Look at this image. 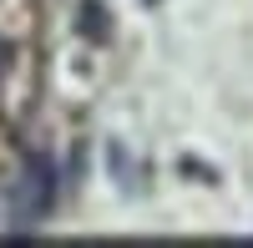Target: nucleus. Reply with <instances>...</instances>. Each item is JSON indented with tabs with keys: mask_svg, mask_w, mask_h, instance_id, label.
<instances>
[{
	"mask_svg": "<svg viewBox=\"0 0 253 248\" xmlns=\"http://www.w3.org/2000/svg\"><path fill=\"white\" fill-rule=\"evenodd\" d=\"M51 203H56V167L46 157H26V167L15 177V193H10V218L20 228H36L51 213Z\"/></svg>",
	"mask_w": 253,
	"mask_h": 248,
	"instance_id": "nucleus-1",
	"label": "nucleus"
},
{
	"mask_svg": "<svg viewBox=\"0 0 253 248\" xmlns=\"http://www.w3.org/2000/svg\"><path fill=\"white\" fill-rule=\"evenodd\" d=\"M5 71H10V46L0 41V81H5Z\"/></svg>",
	"mask_w": 253,
	"mask_h": 248,
	"instance_id": "nucleus-2",
	"label": "nucleus"
}]
</instances>
